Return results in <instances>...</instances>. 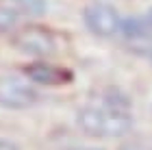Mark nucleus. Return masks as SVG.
<instances>
[{"label": "nucleus", "mask_w": 152, "mask_h": 150, "mask_svg": "<svg viewBox=\"0 0 152 150\" xmlns=\"http://www.w3.org/2000/svg\"><path fill=\"white\" fill-rule=\"evenodd\" d=\"M80 131L89 137H122L133 128V115L128 100H102L98 105H85L76 115Z\"/></svg>", "instance_id": "f257e3e1"}, {"label": "nucleus", "mask_w": 152, "mask_h": 150, "mask_svg": "<svg viewBox=\"0 0 152 150\" xmlns=\"http://www.w3.org/2000/svg\"><path fill=\"white\" fill-rule=\"evenodd\" d=\"M83 22L89 29V33L96 37L109 39L120 35V26H122V18L117 9L109 2H91L83 9Z\"/></svg>", "instance_id": "f03ea898"}, {"label": "nucleus", "mask_w": 152, "mask_h": 150, "mask_svg": "<svg viewBox=\"0 0 152 150\" xmlns=\"http://www.w3.org/2000/svg\"><path fill=\"white\" fill-rule=\"evenodd\" d=\"M13 48L28 57H50L57 52V42L52 33L41 26H24L11 39Z\"/></svg>", "instance_id": "7ed1b4c3"}, {"label": "nucleus", "mask_w": 152, "mask_h": 150, "mask_svg": "<svg viewBox=\"0 0 152 150\" xmlns=\"http://www.w3.org/2000/svg\"><path fill=\"white\" fill-rule=\"evenodd\" d=\"M39 100L37 89L18 76H0V107L22 111L35 107Z\"/></svg>", "instance_id": "20e7f679"}, {"label": "nucleus", "mask_w": 152, "mask_h": 150, "mask_svg": "<svg viewBox=\"0 0 152 150\" xmlns=\"http://www.w3.org/2000/svg\"><path fill=\"white\" fill-rule=\"evenodd\" d=\"M26 76L39 85H59L67 83L65 78H70V74L63 72L61 67H54L52 63H33L26 67Z\"/></svg>", "instance_id": "39448f33"}, {"label": "nucleus", "mask_w": 152, "mask_h": 150, "mask_svg": "<svg viewBox=\"0 0 152 150\" xmlns=\"http://www.w3.org/2000/svg\"><path fill=\"white\" fill-rule=\"evenodd\" d=\"M120 33H122L126 39H133V42H137V39H146V37L150 35V26H148V22L143 24V22H139L137 18H133V20L122 22Z\"/></svg>", "instance_id": "423d86ee"}, {"label": "nucleus", "mask_w": 152, "mask_h": 150, "mask_svg": "<svg viewBox=\"0 0 152 150\" xmlns=\"http://www.w3.org/2000/svg\"><path fill=\"white\" fill-rule=\"evenodd\" d=\"M18 20H20V13L15 9L0 7V33H9L11 29H15Z\"/></svg>", "instance_id": "0eeeda50"}, {"label": "nucleus", "mask_w": 152, "mask_h": 150, "mask_svg": "<svg viewBox=\"0 0 152 150\" xmlns=\"http://www.w3.org/2000/svg\"><path fill=\"white\" fill-rule=\"evenodd\" d=\"M117 150H152V141H148V139H128Z\"/></svg>", "instance_id": "6e6552de"}, {"label": "nucleus", "mask_w": 152, "mask_h": 150, "mask_svg": "<svg viewBox=\"0 0 152 150\" xmlns=\"http://www.w3.org/2000/svg\"><path fill=\"white\" fill-rule=\"evenodd\" d=\"M0 150H20V146L11 139H0Z\"/></svg>", "instance_id": "1a4fd4ad"}, {"label": "nucleus", "mask_w": 152, "mask_h": 150, "mask_svg": "<svg viewBox=\"0 0 152 150\" xmlns=\"http://www.w3.org/2000/svg\"><path fill=\"white\" fill-rule=\"evenodd\" d=\"M70 150H104V148H96V146H85V148H70Z\"/></svg>", "instance_id": "9d476101"}, {"label": "nucleus", "mask_w": 152, "mask_h": 150, "mask_svg": "<svg viewBox=\"0 0 152 150\" xmlns=\"http://www.w3.org/2000/svg\"><path fill=\"white\" fill-rule=\"evenodd\" d=\"M146 22H148V26H150V31H152V9L148 11V20H146Z\"/></svg>", "instance_id": "9b49d317"}]
</instances>
